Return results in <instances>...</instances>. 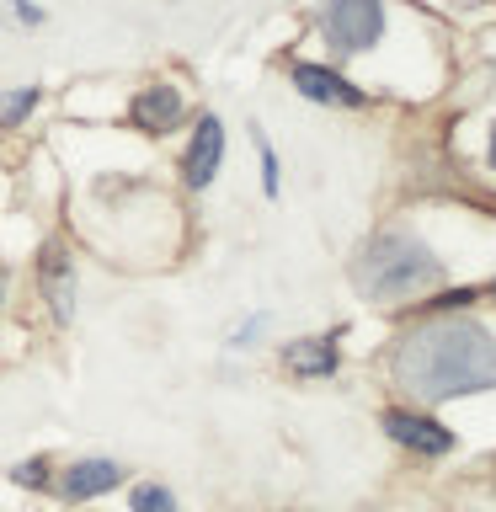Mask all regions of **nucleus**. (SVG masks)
<instances>
[{
	"mask_svg": "<svg viewBox=\"0 0 496 512\" xmlns=\"http://www.w3.org/2000/svg\"><path fill=\"white\" fill-rule=\"evenodd\" d=\"M438 278H443L438 256H432L416 235H400V230L374 235V240L363 246V262H358V283H363L379 304L416 299V294H427Z\"/></svg>",
	"mask_w": 496,
	"mask_h": 512,
	"instance_id": "2",
	"label": "nucleus"
},
{
	"mask_svg": "<svg viewBox=\"0 0 496 512\" xmlns=\"http://www.w3.org/2000/svg\"><path fill=\"white\" fill-rule=\"evenodd\" d=\"M491 171H496V128H491Z\"/></svg>",
	"mask_w": 496,
	"mask_h": 512,
	"instance_id": "16",
	"label": "nucleus"
},
{
	"mask_svg": "<svg viewBox=\"0 0 496 512\" xmlns=\"http://www.w3.org/2000/svg\"><path fill=\"white\" fill-rule=\"evenodd\" d=\"M390 374L422 406H443L454 395H486L496 390V336L464 315L422 320L400 336Z\"/></svg>",
	"mask_w": 496,
	"mask_h": 512,
	"instance_id": "1",
	"label": "nucleus"
},
{
	"mask_svg": "<svg viewBox=\"0 0 496 512\" xmlns=\"http://www.w3.org/2000/svg\"><path fill=\"white\" fill-rule=\"evenodd\" d=\"M11 480L16 486H48V459H22V464H11Z\"/></svg>",
	"mask_w": 496,
	"mask_h": 512,
	"instance_id": "13",
	"label": "nucleus"
},
{
	"mask_svg": "<svg viewBox=\"0 0 496 512\" xmlns=\"http://www.w3.org/2000/svg\"><path fill=\"white\" fill-rule=\"evenodd\" d=\"M491 294H496V283H491Z\"/></svg>",
	"mask_w": 496,
	"mask_h": 512,
	"instance_id": "18",
	"label": "nucleus"
},
{
	"mask_svg": "<svg viewBox=\"0 0 496 512\" xmlns=\"http://www.w3.org/2000/svg\"><path fill=\"white\" fill-rule=\"evenodd\" d=\"M320 27H326V43L336 54H363L384 32V6H374V0H336V6H326Z\"/></svg>",
	"mask_w": 496,
	"mask_h": 512,
	"instance_id": "3",
	"label": "nucleus"
},
{
	"mask_svg": "<svg viewBox=\"0 0 496 512\" xmlns=\"http://www.w3.org/2000/svg\"><path fill=\"white\" fill-rule=\"evenodd\" d=\"M256 150H262V192L272 198V192H278V155H272L267 139H256Z\"/></svg>",
	"mask_w": 496,
	"mask_h": 512,
	"instance_id": "14",
	"label": "nucleus"
},
{
	"mask_svg": "<svg viewBox=\"0 0 496 512\" xmlns=\"http://www.w3.org/2000/svg\"><path fill=\"white\" fill-rule=\"evenodd\" d=\"M294 86H299V96L326 102V107H363L368 102L352 80H342L336 70H326V64H294Z\"/></svg>",
	"mask_w": 496,
	"mask_h": 512,
	"instance_id": "7",
	"label": "nucleus"
},
{
	"mask_svg": "<svg viewBox=\"0 0 496 512\" xmlns=\"http://www.w3.org/2000/svg\"><path fill=\"white\" fill-rule=\"evenodd\" d=\"M283 368L299 379H326L336 374V336H299L283 347Z\"/></svg>",
	"mask_w": 496,
	"mask_h": 512,
	"instance_id": "10",
	"label": "nucleus"
},
{
	"mask_svg": "<svg viewBox=\"0 0 496 512\" xmlns=\"http://www.w3.org/2000/svg\"><path fill=\"white\" fill-rule=\"evenodd\" d=\"M118 480H123V464H118V459H80V464H70V470H64L59 496H64V502H91V496L112 491Z\"/></svg>",
	"mask_w": 496,
	"mask_h": 512,
	"instance_id": "9",
	"label": "nucleus"
},
{
	"mask_svg": "<svg viewBox=\"0 0 496 512\" xmlns=\"http://www.w3.org/2000/svg\"><path fill=\"white\" fill-rule=\"evenodd\" d=\"M470 299H475V288H448L438 299V310H459V304H470Z\"/></svg>",
	"mask_w": 496,
	"mask_h": 512,
	"instance_id": "15",
	"label": "nucleus"
},
{
	"mask_svg": "<svg viewBox=\"0 0 496 512\" xmlns=\"http://www.w3.org/2000/svg\"><path fill=\"white\" fill-rule=\"evenodd\" d=\"M38 288H43L54 320L64 326V320L75 315V262H70V251H64L59 240H54V246H43V256H38Z\"/></svg>",
	"mask_w": 496,
	"mask_h": 512,
	"instance_id": "5",
	"label": "nucleus"
},
{
	"mask_svg": "<svg viewBox=\"0 0 496 512\" xmlns=\"http://www.w3.org/2000/svg\"><path fill=\"white\" fill-rule=\"evenodd\" d=\"M134 512H176V496L155 480H144V486H134Z\"/></svg>",
	"mask_w": 496,
	"mask_h": 512,
	"instance_id": "11",
	"label": "nucleus"
},
{
	"mask_svg": "<svg viewBox=\"0 0 496 512\" xmlns=\"http://www.w3.org/2000/svg\"><path fill=\"white\" fill-rule=\"evenodd\" d=\"M32 107H38V86H27V91L6 96V107H0V123H6V128H16V123H22Z\"/></svg>",
	"mask_w": 496,
	"mask_h": 512,
	"instance_id": "12",
	"label": "nucleus"
},
{
	"mask_svg": "<svg viewBox=\"0 0 496 512\" xmlns=\"http://www.w3.org/2000/svg\"><path fill=\"white\" fill-rule=\"evenodd\" d=\"M128 118H134V128H144V134H171V128L182 123V91L176 86H144L134 96V107H128Z\"/></svg>",
	"mask_w": 496,
	"mask_h": 512,
	"instance_id": "8",
	"label": "nucleus"
},
{
	"mask_svg": "<svg viewBox=\"0 0 496 512\" xmlns=\"http://www.w3.org/2000/svg\"><path fill=\"white\" fill-rule=\"evenodd\" d=\"M224 166V123L208 112V118H198V128H192V144H187V160H182V176L187 187H208Z\"/></svg>",
	"mask_w": 496,
	"mask_h": 512,
	"instance_id": "4",
	"label": "nucleus"
},
{
	"mask_svg": "<svg viewBox=\"0 0 496 512\" xmlns=\"http://www.w3.org/2000/svg\"><path fill=\"white\" fill-rule=\"evenodd\" d=\"M384 432H390L395 443H406L411 454H427V459H438V454L454 448V432L438 427L422 411H384Z\"/></svg>",
	"mask_w": 496,
	"mask_h": 512,
	"instance_id": "6",
	"label": "nucleus"
},
{
	"mask_svg": "<svg viewBox=\"0 0 496 512\" xmlns=\"http://www.w3.org/2000/svg\"><path fill=\"white\" fill-rule=\"evenodd\" d=\"M0 299H6V283H0Z\"/></svg>",
	"mask_w": 496,
	"mask_h": 512,
	"instance_id": "17",
	"label": "nucleus"
}]
</instances>
